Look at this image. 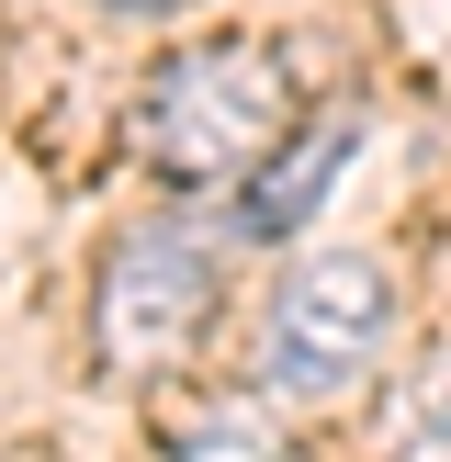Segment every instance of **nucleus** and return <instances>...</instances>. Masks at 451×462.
<instances>
[{
    "label": "nucleus",
    "instance_id": "2",
    "mask_svg": "<svg viewBox=\"0 0 451 462\" xmlns=\"http://www.w3.org/2000/svg\"><path fill=\"white\" fill-rule=\"evenodd\" d=\"M395 350V271L373 248H316L260 305V395L282 406H350Z\"/></svg>",
    "mask_w": 451,
    "mask_h": 462
},
{
    "label": "nucleus",
    "instance_id": "3",
    "mask_svg": "<svg viewBox=\"0 0 451 462\" xmlns=\"http://www.w3.org/2000/svg\"><path fill=\"white\" fill-rule=\"evenodd\" d=\"M215 328V248L192 226H135L113 237L102 293H90V350L113 383H158L192 338Z\"/></svg>",
    "mask_w": 451,
    "mask_h": 462
},
{
    "label": "nucleus",
    "instance_id": "7",
    "mask_svg": "<svg viewBox=\"0 0 451 462\" xmlns=\"http://www.w3.org/2000/svg\"><path fill=\"white\" fill-rule=\"evenodd\" d=\"M102 12H180V0H102Z\"/></svg>",
    "mask_w": 451,
    "mask_h": 462
},
{
    "label": "nucleus",
    "instance_id": "1",
    "mask_svg": "<svg viewBox=\"0 0 451 462\" xmlns=\"http://www.w3.org/2000/svg\"><path fill=\"white\" fill-rule=\"evenodd\" d=\"M293 125H305V102H293L282 45H260V34H203V45H180V57H158L147 79H135L124 147L147 158L158 180L215 192V180H248Z\"/></svg>",
    "mask_w": 451,
    "mask_h": 462
},
{
    "label": "nucleus",
    "instance_id": "4",
    "mask_svg": "<svg viewBox=\"0 0 451 462\" xmlns=\"http://www.w3.org/2000/svg\"><path fill=\"white\" fill-rule=\"evenodd\" d=\"M350 147H361V113H350V102H327L316 125H293L282 147H271L260 170L237 180V237H293V226H305L316 203L338 192V170H350Z\"/></svg>",
    "mask_w": 451,
    "mask_h": 462
},
{
    "label": "nucleus",
    "instance_id": "5",
    "mask_svg": "<svg viewBox=\"0 0 451 462\" xmlns=\"http://www.w3.org/2000/svg\"><path fill=\"white\" fill-rule=\"evenodd\" d=\"M170 462H316L293 440L282 395H237V406H203V418L170 429Z\"/></svg>",
    "mask_w": 451,
    "mask_h": 462
},
{
    "label": "nucleus",
    "instance_id": "6",
    "mask_svg": "<svg viewBox=\"0 0 451 462\" xmlns=\"http://www.w3.org/2000/svg\"><path fill=\"white\" fill-rule=\"evenodd\" d=\"M383 462H451V350H428L383 406Z\"/></svg>",
    "mask_w": 451,
    "mask_h": 462
}]
</instances>
